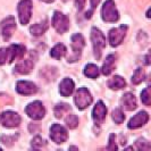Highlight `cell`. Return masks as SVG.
I'll use <instances>...</instances> for the list:
<instances>
[{"mask_svg": "<svg viewBox=\"0 0 151 151\" xmlns=\"http://www.w3.org/2000/svg\"><path fill=\"white\" fill-rule=\"evenodd\" d=\"M0 123L5 127H17L21 124V117L14 111H5L0 115Z\"/></svg>", "mask_w": 151, "mask_h": 151, "instance_id": "obj_9", "label": "cell"}, {"mask_svg": "<svg viewBox=\"0 0 151 151\" xmlns=\"http://www.w3.org/2000/svg\"><path fill=\"white\" fill-rule=\"evenodd\" d=\"M69 110H70V106L69 105H67V104H58L57 106L55 107L53 113H55L56 118H61L63 114L65 113V111H69Z\"/></svg>", "mask_w": 151, "mask_h": 151, "instance_id": "obj_25", "label": "cell"}, {"mask_svg": "<svg viewBox=\"0 0 151 151\" xmlns=\"http://www.w3.org/2000/svg\"><path fill=\"white\" fill-rule=\"evenodd\" d=\"M148 121H149V115H148V113H145V111H140V113L136 114L133 118H131L127 127H129V129H137V127H141V126L145 125V124L148 123Z\"/></svg>", "mask_w": 151, "mask_h": 151, "instance_id": "obj_13", "label": "cell"}, {"mask_svg": "<svg viewBox=\"0 0 151 151\" xmlns=\"http://www.w3.org/2000/svg\"><path fill=\"white\" fill-rule=\"evenodd\" d=\"M111 117H113L114 122L116 124H122L124 122V119H125V115H124V113L122 111V109H119V108L114 109L113 114H111Z\"/></svg>", "mask_w": 151, "mask_h": 151, "instance_id": "obj_26", "label": "cell"}, {"mask_svg": "<svg viewBox=\"0 0 151 151\" xmlns=\"http://www.w3.org/2000/svg\"><path fill=\"white\" fill-rule=\"evenodd\" d=\"M16 90L18 93L24 94V96H30V94H34L37 93L38 88L33 82H29V81H19L17 82L16 85Z\"/></svg>", "mask_w": 151, "mask_h": 151, "instance_id": "obj_14", "label": "cell"}, {"mask_svg": "<svg viewBox=\"0 0 151 151\" xmlns=\"http://www.w3.org/2000/svg\"><path fill=\"white\" fill-rule=\"evenodd\" d=\"M33 67H34V64L30 59H27V60H23L21 63H18L14 69H15L16 73H18V74H29L31 70L33 69Z\"/></svg>", "mask_w": 151, "mask_h": 151, "instance_id": "obj_18", "label": "cell"}, {"mask_svg": "<svg viewBox=\"0 0 151 151\" xmlns=\"http://www.w3.org/2000/svg\"><path fill=\"white\" fill-rule=\"evenodd\" d=\"M107 149H108L109 151L117 150V144H116V135H115V134H111V135H110V137H109V144H108Z\"/></svg>", "mask_w": 151, "mask_h": 151, "instance_id": "obj_32", "label": "cell"}, {"mask_svg": "<svg viewBox=\"0 0 151 151\" xmlns=\"http://www.w3.org/2000/svg\"><path fill=\"white\" fill-rule=\"evenodd\" d=\"M85 45V40H84L83 35L80 34V33H76L72 37V49H73V56L72 57H68V61H75L78 60L81 52H82V49Z\"/></svg>", "mask_w": 151, "mask_h": 151, "instance_id": "obj_4", "label": "cell"}, {"mask_svg": "<svg viewBox=\"0 0 151 151\" xmlns=\"http://www.w3.org/2000/svg\"><path fill=\"white\" fill-rule=\"evenodd\" d=\"M74 101H75L76 107L80 110H83L85 108H88L92 104V96H91L90 91L85 88L78 89L75 97H74Z\"/></svg>", "mask_w": 151, "mask_h": 151, "instance_id": "obj_3", "label": "cell"}, {"mask_svg": "<svg viewBox=\"0 0 151 151\" xmlns=\"http://www.w3.org/2000/svg\"><path fill=\"white\" fill-rule=\"evenodd\" d=\"M135 145L137 148V150H142V151H148L150 150V143L145 140V139H139L135 142Z\"/></svg>", "mask_w": 151, "mask_h": 151, "instance_id": "obj_29", "label": "cell"}, {"mask_svg": "<svg viewBox=\"0 0 151 151\" xmlns=\"http://www.w3.org/2000/svg\"><path fill=\"white\" fill-rule=\"evenodd\" d=\"M65 53H66V47L64 45H61V43H59V45H56L51 49L50 56L52 58H56V59H60L61 57L65 56Z\"/></svg>", "mask_w": 151, "mask_h": 151, "instance_id": "obj_22", "label": "cell"}, {"mask_svg": "<svg viewBox=\"0 0 151 151\" xmlns=\"http://www.w3.org/2000/svg\"><path fill=\"white\" fill-rule=\"evenodd\" d=\"M48 26H49V25H48V21L37 23V24H34L33 26H31V29H30L31 34L34 35V37H40V35L45 34V32L48 30Z\"/></svg>", "mask_w": 151, "mask_h": 151, "instance_id": "obj_19", "label": "cell"}, {"mask_svg": "<svg viewBox=\"0 0 151 151\" xmlns=\"http://www.w3.org/2000/svg\"><path fill=\"white\" fill-rule=\"evenodd\" d=\"M18 17L22 25H26L30 22L32 14V1L31 0H22L18 4Z\"/></svg>", "mask_w": 151, "mask_h": 151, "instance_id": "obj_7", "label": "cell"}, {"mask_svg": "<svg viewBox=\"0 0 151 151\" xmlns=\"http://www.w3.org/2000/svg\"><path fill=\"white\" fill-rule=\"evenodd\" d=\"M90 2H91V7H92V10H93V9H94V8H96L99 5L100 0H90Z\"/></svg>", "mask_w": 151, "mask_h": 151, "instance_id": "obj_34", "label": "cell"}, {"mask_svg": "<svg viewBox=\"0 0 151 151\" xmlns=\"http://www.w3.org/2000/svg\"><path fill=\"white\" fill-rule=\"evenodd\" d=\"M65 122H66V125L69 129H75L76 126L78 125V118L74 114L68 115L67 117H66V119H65Z\"/></svg>", "mask_w": 151, "mask_h": 151, "instance_id": "obj_27", "label": "cell"}, {"mask_svg": "<svg viewBox=\"0 0 151 151\" xmlns=\"http://www.w3.org/2000/svg\"><path fill=\"white\" fill-rule=\"evenodd\" d=\"M16 139H17V135H4L1 136V142L4 144H7V145H12L13 144V142H15Z\"/></svg>", "mask_w": 151, "mask_h": 151, "instance_id": "obj_31", "label": "cell"}, {"mask_svg": "<svg viewBox=\"0 0 151 151\" xmlns=\"http://www.w3.org/2000/svg\"><path fill=\"white\" fill-rule=\"evenodd\" d=\"M16 30V21L14 17H7L1 22V34L5 40H9L13 35V32Z\"/></svg>", "mask_w": 151, "mask_h": 151, "instance_id": "obj_11", "label": "cell"}, {"mask_svg": "<svg viewBox=\"0 0 151 151\" xmlns=\"http://www.w3.org/2000/svg\"><path fill=\"white\" fill-rule=\"evenodd\" d=\"M25 111L27 114V116L34 119V121H40L45 117V109L42 102L40 101H34V102H31L30 105H27Z\"/></svg>", "mask_w": 151, "mask_h": 151, "instance_id": "obj_5", "label": "cell"}, {"mask_svg": "<svg viewBox=\"0 0 151 151\" xmlns=\"http://www.w3.org/2000/svg\"><path fill=\"white\" fill-rule=\"evenodd\" d=\"M144 64H145L147 66H149V65H150V52L147 53V56H145V61H144Z\"/></svg>", "mask_w": 151, "mask_h": 151, "instance_id": "obj_35", "label": "cell"}, {"mask_svg": "<svg viewBox=\"0 0 151 151\" xmlns=\"http://www.w3.org/2000/svg\"><path fill=\"white\" fill-rule=\"evenodd\" d=\"M127 26L122 25L117 29H113L109 31V42L111 47H118L123 42V40L126 35Z\"/></svg>", "mask_w": 151, "mask_h": 151, "instance_id": "obj_8", "label": "cell"}, {"mask_svg": "<svg viewBox=\"0 0 151 151\" xmlns=\"http://www.w3.org/2000/svg\"><path fill=\"white\" fill-rule=\"evenodd\" d=\"M122 105H123V107L126 110H129V111L134 110L136 108V99L134 97V94L133 93H129V92L125 93L123 96V98H122Z\"/></svg>", "mask_w": 151, "mask_h": 151, "instance_id": "obj_17", "label": "cell"}, {"mask_svg": "<svg viewBox=\"0 0 151 151\" xmlns=\"http://www.w3.org/2000/svg\"><path fill=\"white\" fill-rule=\"evenodd\" d=\"M50 137L55 143H64L67 140V131L59 124H53L50 127Z\"/></svg>", "mask_w": 151, "mask_h": 151, "instance_id": "obj_10", "label": "cell"}, {"mask_svg": "<svg viewBox=\"0 0 151 151\" xmlns=\"http://www.w3.org/2000/svg\"><path fill=\"white\" fill-rule=\"evenodd\" d=\"M125 85H126L125 80L122 76H118V75L114 76V77H111L108 81V86L111 90H121L123 88H125Z\"/></svg>", "mask_w": 151, "mask_h": 151, "instance_id": "obj_20", "label": "cell"}, {"mask_svg": "<svg viewBox=\"0 0 151 151\" xmlns=\"http://www.w3.org/2000/svg\"><path fill=\"white\" fill-rule=\"evenodd\" d=\"M85 5V0H75V6L78 10H82Z\"/></svg>", "mask_w": 151, "mask_h": 151, "instance_id": "obj_33", "label": "cell"}, {"mask_svg": "<svg viewBox=\"0 0 151 151\" xmlns=\"http://www.w3.org/2000/svg\"><path fill=\"white\" fill-rule=\"evenodd\" d=\"M107 115V108L102 101H99L98 104L94 106L93 111H92V118L97 125H101L102 122L105 121Z\"/></svg>", "mask_w": 151, "mask_h": 151, "instance_id": "obj_12", "label": "cell"}, {"mask_svg": "<svg viewBox=\"0 0 151 151\" xmlns=\"http://www.w3.org/2000/svg\"><path fill=\"white\" fill-rule=\"evenodd\" d=\"M91 41H92V45H93L94 57L97 59H100L101 50L106 47V38H105L104 33L97 27H92V30H91Z\"/></svg>", "mask_w": 151, "mask_h": 151, "instance_id": "obj_1", "label": "cell"}, {"mask_svg": "<svg viewBox=\"0 0 151 151\" xmlns=\"http://www.w3.org/2000/svg\"><path fill=\"white\" fill-rule=\"evenodd\" d=\"M17 59L16 51L14 45H12L8 48H1L0 49V65H4L6 63H13Z\"/></svg>", "mask_w": 151, "mask_h": 151, "instance_id": "obj_15", "label": "cell"}, {"mask_svg": "<svg viewBox=\"0 0 151 151\" xmlns=\"http://www.w3.org/2000/svg\"><path fill=\"white\" fill-rule=\"evenodd\" d=\"M141 100H142V104L145 106H150L151 104V97H150V88H145L142 92H141Z\"/></svg>", "mask_w": 151, "mask_h": 151, "instance_id": "obj_28", "label": "cell"}, {"mask_svg": "<svg viewBox=\"0 0 151 151\" xmlns=\"http://www.w3.org/2000/svg\"><path fill=\"white\" fill-rule=\"evenodd\" d=\"M145 78V72H144L142 68H137L134 74H133V77H132V83L137 85V84L142 83Z\"/></svg>", "mask_w": 151, "mask_h": 151, "instance_id": "obj_24", "label": "cell"}, {"mask_svg": "<svg viewBox=\"0 0 151 151\" xmlns=\"http://www.w3.org/2000/svg\"><path fill=\"white\" fill-rule=\"evenodd\" d=\"M74 88H75L74 82H73L70 78L66 77V78H64L60 82V84H59V92H60V94L63 97H69V96L73 93Z\"/></svg>", "mask_w": 151, "mask_h": 151, "instance_id": "obj_16", "label": "cell"}, {"mask_svg": "<svg viewBox=\"0 0 151 151\" xmlns=\"http://www.w3.org/2000/svg\"><path fill=\"white\" fill-rule=\"evenodd\" d=\"M99 68L94 64H89L84 68V75L90 77V78H97L99 76Z\"/></svg>", "mask_w": 151, "mask_h": 151, "instance_id": "obj_23", "label": "cell"}, {"mask_svg": "<svg viewBox=\"0 0 151 151\" xmlns=\"http://www.w3.org/2000/svg\"><path fill=\"white\" fill-rule=\"evenodd\" d=\"M42 1H45V2H47V4H50V2H53L55 0H42Z\"/></svg>", "mask_w": 151, "mask_h": 151, "instance_id": "obj_36", "label": "cell"}, {"mask_svg": "<svg viewBox=\"0 0 151 151\" xmlns=\"http://www.w3.org/2000/svg\"><path fill=\"white\" fill-rule=\"evenodd\" d=\"M45 145V141L41 137V136H35L33 140H32V147L34 149H39V148H42Z\"/></svg>", "mask_w": 151, "mask_h": 151, "instance_id": "obj_30", "label": "cell"}, {"mask_svg": "<svg viewBox=\"0 0 151 151\" xmlns=\"http://www.w3.org/2000/svg\"><path fill=\"white\" fill-rule=\"evenodd\" d=\"M101 17L105 22L114 23L118 21L119 14H118V10H117L116 5L113 0H107L104 4L102 9H101Z\"/></svg>", "mask_w": 151, "mask_h": 151, "instance_id": "obj_2", "label": "cell"}, {"mask_svg": "<svg viewBox=\"0 0 151 151\" xmlns=\"http://www.w3.org/2000/svg\"><path fill=\"white\" fill-rule=\"evenodd\" d=\"M115 60H116V56H115V55H109V56H107L106 61L104 63L102 68H101V72H102L104 75H109V74L113 72Z\"/></svg>", "mask_w": 151, "mask_h": 151, "instance_id": "obj_21", "label": "cell"}, {"mask_svg": "<svg viewBox=\"0 0 151 151\" xmlns=\"http://www.w3.org/2000/svg\"><path fill=\"white\" fill-rule=\"evenodd\" d=\"M52 25L58 33H65L69 29V19L60 12H55L52 16Z\"/></svg>", "mask_w": 151, "mask_h": 151, "instance_id": "obj_6", "label": "cell"}]
</instances>
